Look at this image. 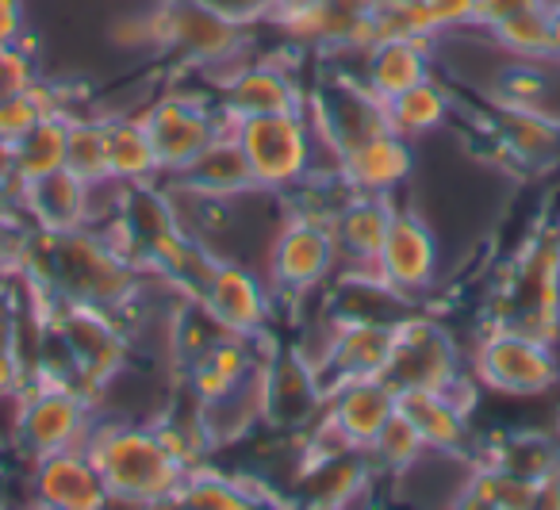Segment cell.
I'll return each instance as SVG.
<instances>
[{
  "label": "cell",
  "instance_id": "cell-1",
  "mask_svg": "<svg viewBox=\"0 0 560 510\" xmlns=\"http://www.w3.org/2000/svg\"><path fill=\"white\" fill-rule=\"evenodd\" d=\"M39 234L47 246L35 250V239H27L20 269L32 280L39 277L50 300L85 303V308H101L108 315L131 308L135 292H139V265L108 234H96L93 227L66 234Z\"/></svg>",
  "mask_w": 560,
  "mask_h": 510
},
{
  "label": "cell",
  "instance_id": "cell-2",
  "mask_svg": "<svg viewBox=\"0 0 560 510\" xmlns=\"http://www.w3.org/2000/svg\"><path fill=\"white\" fill-rule=\"evenodd\" d=\"M85 453L93 456L112 502H127V507L173 502L185 479V461L165 445L158 426L124 422V418L96 422L85 441Z\"/></svg>",
  "mask_w": 560,
  "mask_h": 510
},
{
  "label": "cell",
  "instance_id": "cell-3",
  "mask_svg": "<svg viewBox=\"0 0 560 510\" xmlns=\"http://www.w3.org/2000/svg\"><path fill=\"white\" fill-rule=\"evenodd\" d=\"M96 426V399L66 376H39L16 392V445L27 456L55 453V449L85 445Z\"/></svg>",
  "mask_w": 560,
  "mask_h": 510
},
{
  "label": "cell",
  "instance_id": "cell-4",
  "mask_svg": "<svg viewBox=\"0 0 560 510\" xmlns=\"http://www.w3.org/2000/svg\"><path fill=\"white\" fill-rule=\"evenodd\" d=\"M234 139L246 154L261 193L280 196L315 170V135L307 112H269L234 119Z\"/></svg>",
  "mask_w": 560,
  "mask_h": 510
},
{
  "label": "cell",
  "instance_id": "cell-5",
  "mask_svg": "<svg viewBox=\"0 0 560 510\" xmlns=\"http://www.w3.org/2000/svg\"><path fill=\"white\" fill-rule=\"evenodd\" d=\"M50 334L62 341L73 380H78L89 395H96L108 380H116L119 372H124L127 331L108 311L85 308V303H70V300H55Z\"/></svg>",
  "mask_w": 560,
  "mask_h": 510
},
{
  "label": "cell",
  "instance_id": "cell-6",
  "mask_svg": "<svg viewBox=\"0 0 560 510\" xmlns=\"http://www.w3.org/2000/svg\"><path fill=\"white\" fill-rule=\"evenodd\" d=\"M472 372L483 387L499 395H545L560 384V357L552 341H541L518 326H495L480 338Z\"/></svg>",
  "mask_w": 560,
  "mask_h": 510
},
{
  "label": "cell",
  "instance_id": "cell-7",
  "mask_svg": "<svg viewBox=\"0 0 560 510\" xmlns=\"http://www.w3.org/2000/svg\"><path fill=\"white\" fill-rule=\"evenodd\" d=\"M139 119L150 135L162 177L185 170L200 150H208L231 127V119L223 112L211 108L196 93H162Z\"/></svg>",
  "mask_w": 560,
  "mask_h": 510
},
{
  "label": "cell",
  "instance_id": "cell-8",
  "mask_svg": "<svg viewBox=\"0 0 560 510\" xmlns=\"http://www.w3.org/2000/svg\"><path fill=\"white\" fill-rule=\"evenodd\" d=\"M338 269V242L327 223L315 219L284 216L269 242V257H265V280L277 295H300L315 292L330 273Z\"/></svg>",
  "mask_w": 560,
  "mask_h": 510
},
{
  "label": "cell",
  "instance_id": "cell-9",
  "mask_svg": "<svg viewBox=\"0 0 560 510\" xmlns=\"http://www.w3.org/2000/svg\"><path fill=\"white\" fill-rule=\"evenodd\" d=\"M384 380L392 387H445V392L472 387L460 372L457 341L427 315L396 318V346Z\"/></svg>",
  "mask_w": 560,
  "mask_h": 510
},
{
  "label": "cell",
  "instance_id": "cell-10",
  "mask_svg": "<svg viewBox=\"0 0 560 510\" xmlns=\"http://www.w3.org/2000/svg\"><path fill=\"white\" fill-rule=\"evenodd\" d=\"M307 119H312L315 135L327 147V154H346L358 142L373 139V135L392 131L388 116H384V101L373 96L361 78H350V73H338L335 85H323L307 96L304 104Z\"/></svg>",
  "mask_w": 560,
  "mask_h": 510
},
{
  "label": "cell",
  "instance_id": "cell-11",
  "mask_svg": "<svg viewBox=\"0 0 560 510\" xmlns=\"http://www.w3.org/2000/svg\"><path fill=\"white\" fill-rule=\"evenodd\" d=\"M150 20H154L158 47L177 50L196 66L226 62L246 47V27L215 16L200 0H165L150 12Z\"/></svg>",
  "mask_w": 560,
  "mask_h": 510
},
{
  "label": "cell",
  "instance_id": "cell-12",
  "mask_svg": "<svg viewBox=\"0 0 560 510\" xmlns=\"http://www.w3.org/2000/svg\"><path fill=\"white\" fill-rule=\"evenodd\" d=\"M196 300L208 308V315L223 326L226 334L238 338H265V326L272 318V288L261 273L249 265L219 257L211 265L208 280L196 292Z\"/></svg>",
  "mask_w": 560,
  "mask_h": 510
},
{
  "label": "cell",
  "instance_id": "cell-13",
  "mask_svg": "<svg viewBox=\"0 0 560 510\" xmlns=\"http://www.w3.org/2000/svg\"><path fill=\"white\" fill-rule=\"evenodd\" d=\"M327 395L315 376L312 357L304 353H272L265 364H257V415L280 430H296L312 422L315 410H323Z\"/></svg>",
  "mask_w": 560,
  "mask_h": 510
},
{
  "label": "cell",
  "instance_id": "cell-14",
  "mask_svg": "<svg viewBox=\"0 0 560 510\" xmlns=\"http://www.w3.org/2000/svg\"><path fill=\"white\" fill-rule=\"evenodd\" d=\"M438 262H442V250H438L434 227L419 211L396 208L388 239H384L381 257H376V277L396 295L411 300V295H422L427 288H434Z\"/></svg>",
  "mask_w": 560,
  "mask_h": 510
},
{
  "label": "cell",
  "instance_id": "cell-15",
  "mask_svg": "<svg viewBox=\"0 0 560 510\" xmlns=\"http://www.w3.org/2000/svg\"><path fill=\"white\" fill-rule=\"evenodd\" d=\"M396 346V323H361V318H338L335 338H327L315 364V376L323 384V395L346 380L384 376Z\"/></svg>",
  "mask_w": 560,
  "mask_h": 510
},
{
  "label": "cell",
  "instance_id": "cell-16",
  "mask_svg": "<svg viewBox=\"0 0 560 510\" xmlns=\"http://www.w3.org/2000/svg\"><path fill=\"white\" fill-rule=\"evenodd\" d=\"M32 499L50 510H101L112 495L85 445H70L32 461Z\"/></svg>",
  "mask_w": 560,
  "mask_h": 510
},
{
  "label": "cell",
  "instance_id": "cell-17",
  "mask_svg": "<svg viewBox=\"0 0 560 510\" xmlns=\"http://www.w3.org/2000/svg\"><path fill=\"white\" fill-rule=\"evenodd\" d=\"M323 410H327L323 426H327L346 449H361V453H365L376 441V433L388 426V418L396 415V387L384 376L346 380V384L330 387Z\"/></svg>",
  "mask_w": 560,
  "mask_h": 510
},
{
  "label": "cell",
  "instance_id": "cell-18",
  "mask_svg": "<svg viewBox=\"0 0 560 510\" xmlns=\"http://www.w3.org/2000/svg\"><path fill=\"white\" fill-rule=\"evenodd\" d=\"M396 410L419 430L430 453L460 456L468 445V410L472 387L445 392V387H396Z\"/></svg>",
  "mask_w": 560,
  "mask_h": 510
},
{
  "label": "cell",
  "instance_id": "cell-19",
  "mask_svg": "<svg viewBox=\"0 0 560 510\" xmlns=\"http://www.w3.org/2000/svg\"><path fill=\"white\" fill-rule=\"evenodd\" d=\"M304 104L307 93L280 62H242L223 81L219 112L234 124V119L269 116V112H304Z\"/></svg>",
  "mask_w": 560,
  "mask_h": 510
},
{
  "label": "cell",
  "instance_id": "cell-20",
  "mask_svg": "<svg viewBox=\"0 0 560 510\" xmlns=\"http://www.w3.org/2000/svg\"><path fill=\"white\" fill-rule=\"evenodd\" d=\"M338 173L353 193H376L392 196L399 185H407L415 173V142L396 131L373 135L358 142L346 154H338Z\"/></svg>",
  "mask_w": 560,
  "mask_h": 510
},
{
  "label": "cell",
  "instance_id": "cell-21",
  "mask_svg": "<svg viewBox=\"0 0 560 510\" xmlns=\"http://www.w3.org/2000/svg\"><path fill=\"white\" fill-rule=\"evenodd\" d=\"M162 181H170V188H177V193H196V196H254V193H261L246 154H242L238 139H234V124L226 127L208 150H200L185 170L170 173V177H162Z\"/></svg>",
  "mask_w": 560,
  "mask_h": 510
},
{
  "label": "cell",
  "instance_id": "cell-22",
  "mask_svg": "<svg viewBox=\"0 0 560 510\" xmlns=\"http://www.w3.org/2000/svg\"><path fill=\"white\" fill-rule=\"evenodd\" d=\"M93 200H96V188L89 185V181H81L78 173H70V170H58V173H50V177H39V181H32V185H24L20 208H24L27 223H32L35 231L66 234V231L89 227Z\"/></svg>",
  "mask_w": 560,
  "mask_h": 510
},
{
  "label": "cell",
  "instance_id": "cell-23",
  "mask_svg": "<svg viewBox=\"0 0 560 510\" xmlns=\"http://www.w3.org/2000/svg\"><path fill=\"white\" fill-rule=\"evenodd\" d=\"M396 219L392 196L376 193H353L338 219L330 223L338 242V265L342 269H376V257L388 239V227Z\"/></svg>",
  "mask_w": 560,
  "mask_h": 510
},
{
  "label": "cell",
  "instance_id": "cell-24",
  "mask_svg": "<svg viewBox=\"0 0 560 510\" xmlns=\"http://www.w3.org/2000/svg\"><path fill=\"white\" fill-rule=\"evenodd\" d=\"M358 55L361 85L373 96H381V101L434 78V43L427 39H376Z\"/></svg>",
  "mask_w": 560,
  "mask_h": 510
},
{
  "label": "cell",
  "instance_id": "cell-25",
  "mask_svg": "<svg viewBox=\"0 0 560 510\" xmlns=\"http://www.w3.org/2000/svg\"><path fill=\"white\" fill-rule=\"evenodd\" d=\"M185 372H188V392H192L196 403H219L254 384L257 361H254V349H249V338L226 334L208 353L196 357Z\"/></svg>",
  "mask_w": 560,
  "mask_h": 510
},
{
  "label": "cell",
  "instance_id": "cell-26",
  "mask_svg": "<svg viewBox=\"0 0 560 510\" xmlns=\"http://www.w3.org/2000/svg\"><path fill=\"white\" fill-rule=\"evenodd\" d=\"M70 116L73 112H55V116H43L32 131H24L16 142L0 147L4 154V173L16 181L20 188L32 185L39 177L66 170V135H70Z\"/></svg>",
  "mask_w": 560,
  "mask_h": 510
},
{
  "label": "cell",
  "instance_id": "cell-27",
  "mask_svg": "<svg viewBox=\"0 0 560 510\" xmlns=\"http://www.w3.org/2000/svg\"><path fill=\"white\" fill-rule=\"evenodd\" d=\"M265 487L254 484L246 476H231V472H219L211 464H192L185 468V479H180L177 495H173V507H192V510H249L261 507Z\"/></svg>",
  "mask_w": 560,
  "mask_h": 510
},
{
  "label": "cell",
  "instance_id": "cell-28",
  "mask_svg": "<svg viewBox=\"0 0 560 510\" xmlns=\"http://www.w3.org/2000/svg\"><path fill=\"white\" fill-rule=\"evenodd\" d=\"M495 135L503 150L526 170H541L560 150V119H552L545 108H511L503 104Z\"/></svg>",
  "mask_w": 560,
  "mask_h": 510
},
{
  "label": "cell",
  "instance_id": "cell-29",
  "mask_svg": "<svg viewBox=\"0 0 560 510\" xmlns=\"http://www.w3.org/2000/svg\"><path fill=\"white\" fill-rule=\"evenodd\" d=\"M108 127V173L112 185H154L162 177L154 147L139 116H112Z\"/></svg>",
  "mask_w": 560,
  "mask_h": 510
},
{
  "label": "cell",
  "instance_id": "cell-30",
  "mask_svg": "<svg viewBox=\"0 0 560 510\" xmlns=\"http://www.w3.org/2000/svg\"><path fill=\"white\" fill-rule=\"evenodd\" d=\"M457 507H480V510H526L541 502V484L522 479L514 472H503L495 464L476 461V468L457 487Z\"/></svg>",
  "mask_w": 560,
  "mask_h": 510
},
{
  "label": "cell",
  "instance_id": "cell-31",
  "mask_svg": "<svg viewBox=\"0 0 560 510\" xmlns=\"http://www.w3.org/2000/svg\"><path fill=\"white\" fill-rule=\"evenodd\" d=\"M483 464H495V468L514 472V476H522V479L545 484V479L560 472V445L549 438V433L511 430V433H503L499 441H491Z\"/></svg>",
  "mask_w": 560,
  "mask_h": 510
},
{
  "label": "cell",
  "instance_id": "cell-32",
  "mask_svg": "<svg viewBox=\"0 0 560 510\" xmlns=\"http://www.w3.org/2000/svg\"><path fill=\"white\" fill-rule=\"evenodd\" d=\"M384 116H388V127L404 139H422V135L438 131V127L450 119V93H445L442 81L427 78L419 85L404 89V93L388 96L384 101Z\"/></svg>",
  "mask_w": 560,
  "mask_h": 510
},
{
  "label": "cell",
  "instance_id": "cell-33",
  "mask_svg": "<svg viewBox=\"0 0 560 510\" xmlns=\"http://www.w3.org/2000/svg\"><path fill=\"white\" fill-rule=\"evenodd\" d=\"M66 170L89 185H112L108 173V127L101 116H70L66 135Z\"/></svg>",
  "mask_w": 560,
  "mask_h": 510
},
{
  "label": "cell",
  "instance_id": "cell-34",
  "mask_svg": "<svg viewBox=\"0 0 560 510\" xmlns=\"http://www.w3.org/2000/svg\"><path fill=\"white\" fill-rule=\"evenodd\" d=\"M55 112H70V108H66L62 93L43 78H35L32 85L20 89V93L4 96V101H0V147L16 142L20 135L32 131L43 116H55Z\"/></svg>",
  "mask_w": 560,
  "mask_h": 510
},
{
  "label": "cell",
  "instance_id": "cell-35",
  "mask_svg": "<svg viewBox=\"0 0 560 510\" xmlns=\"http://www.w3.org/2000/svg\"><path fill=\"white\" fill-rule=\"evenodd\" d=\"M427 453H430L427 441L419 438V430H415V426L407 422L399 410L388 418V426L376 433L373 445L365 449V456H373L376 468L392 472V476H404V472H411Z\"/></svg>",
  "mask_w": 560,
  "mask_h": 510
},
{
  "label": "cell",
  "instance_id": "cell-36",
  "mask_svg": "<svg viewBox=\"0 0 560 510\" xmlns=\"http://www.w3.org/2000/svg\"><path fill=\"white\" fill-rule=\"evenodd\" d=\"M491 39L506 50L511 58H526V62H549V4L534 12H522L503 24L491 27Z\"/></svg>",
  "mask_w": 560,
  "mask_h": 510
},
{
  "label": "cell",
  "instance_id": "cell-37",
  "mask_svg": "<svg viewBox=\"0 0 560 510\" xmlns=\"http://www.w3.org/2000/svg\"><path fill=\"white\" fill-rule=\"evenodd\" d=\"M376 39H427L434 43L438 32L430 24L422 0H376L373 4V43Z\"/></svg>",
  "mask_w": 560,
  "mask_h": 510
},
{
  "label": "cell",
  "instance_id": "cell-38",
  "mask_svg": "<svg viewBox=\"0 0 560 510\" xmlns=\"http://www.w3.org/2000/svg\"><path fill=\"white\" fill-rule=\"evenodd\" d=\"M39 78L35 73V58L24 43H0V101L20 89H27L32 81Z\"/></svg>",
  "mask_w": 560,
  "mask_h": 510
},
{
  "label": "cell",
  "instance_id": "cell-39",
  "mask_svg": "<svg viewBox=\"0 0 560 510\" xmlns=\"http://www.w3.org/2000/svg\"><path fill=\"white\" fill-rule=\"evenodd\" d=\"M422 9H427L430 24H434L438 39L476 27V0H422Z\"/></svg>",
  "mask_w": 560,
  "mask_h": 510
},
{
  "label": "cell",
  "instance_id": "cell-40",
  "mask_svg": "<svg viewBox=\"0 0 560 510\" xmlns=\"http://www.w3.org/2000/svg\"><path fill=\"white\" fill-rule=\"evenodd\" d=\"M203 9H211L215 16L231 20L238 27L249 24H269L272 12L280 9V0H200Z\"/></svg>",
  "mask_w": 560,
  "mask_h": 510
},
{
  "label": "cell",
  "instance_id": "cell-41",
  "mask_svg": "<svg viewBox=\"0 0 560 510\" xmlns=\"http://www.w3.org/2000/svg\"><path fill=\"white\" fill-rule=\"evenodd\" d=\"M27 239H32V227H27L20 216L0 219V273H12L24 265Z\"/></svg>",
  "mask_w": 560,
  "mask_h": 510
},
{
  "label": "cell",
  "instance_id": "cell-42",
  "mask_svg": "<svg viewBox=\"0 0 560 510\" xmlns=\"http://www.w3.org/2000/svg\"><path fill=\"white\" fill-rule=\"evenodd\" d=\"M545 4H549V0H476V27H480V32H491V27L503 24V20L545 9Z\"/></svg>",
  "mask_w": 560,
  "mask_h": 510
},
{
  "label": "cell",
  "instance_id": "cell-43",
  "mask_svg": "<svg viewBox=\"0 0 560 510\" xmlns=\"http://www.w3.org/2000/svg\"><path fill=\"white\" fill-rule=\"evenodd\" d=\"M27 384V369L20 361L16 349L0 353V399H16V392Z\"/></svg>",
  "mask_w": 560,
  "mask_h": 510
},
{
  "label": "cell",
  "instance_id": "cell-44",
  "mask_svg": "<svg viewBox=\"0 0 560 510\" xmlns=\"http://www.w3.org/2000/svg\"><path fill=\"white\" fill-rule=\"evenodd\" d=\"M24 0H0V43H24Z\"/></svg>",
  "mask_w": 560,
  "mask_h": 510
},
{
  "label": "cell",
  "instance_id": "cell-45",
  "mask_svg": "<svg viewBox=\"0 0 560 510\" xmlns=\"http://www.w3.org/2000/svg\"><path fill=\"white\" fill-rule=\"evenodd\" d=\"M549 62L560 66V0H549Z\"/></svg>",
  "mask_w": 560,
  "mask_h": 510
}]
</instances>
